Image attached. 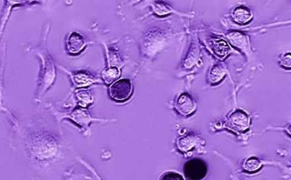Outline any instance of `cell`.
<instances>
[{
  "label": "cell",
  "instance_id": "obj_1",
  "mask_svg": "<svg viewBox=\"0 0 291 180\" xmlns=\"http://www.w3.org/2000/svg\"><path fill=\"white\" fill-rule=\"evenodd\" d=\"M39 56L43 60V72L40 77V83L38 95H43L52 85L55 78V69L50 57L48 54L46 49H42L39 52Z\"/></svg>",
  "mask_w": 291,
  "mask_h": 180
},
{
  "label": "cell",
  "instance_id": "obj_2",
  "mask_svg": "<svg viewBox=\"0 0 291 180\" xmlns=\"http://www.w3.org/2000/svg\"><path fill=\"white\" fill-rule=\"evenodd\" d=\"M132 93L133 85L129 79H120L109 87L110 96L117 102L127 100Z\"/></svg>",
  "mask_w": 291,
  "mask_h": 180
},
{
  "label": "cell",
  "instance_id": "obj_3",
  "mask_svg": "<svg viewBox=\"0 0 291 180\" xmlns=\"http://www.w3.org/2000/svg\"><path fill=\"white\" fill-rule=\"evenodd\" d=\"M226 126L232 131L241 133L246 131L250 126V119L242 110H236L227 119Z\"/></svg>",
  "mask_w": 291,
  "mask_h": 180
},
{
  "label": "cell",
  "instance_id": "obj_4",
  "mask_svg": "<svg viewBox=\"0 0 291 180\" xmlns=\"http://www.w3.org/2000/svg\"><path fill=\"white\" fill-rule=\"evenodd\" d=\"M184 171L185 175L190 180H200L206 176L207 166L201 159H190L184 165Z\"/></svg>",
  "mask_w": 291,
  "mask_h": 180
},
{
  "label": "cell",
  "instance_id": "obj_5",
  "mask_svg": "<svg viewBox=\"0 0 291 180\" xmlns=\"http://www.w3.org/2000/svg\"><path fill=\"white\" fill-rule=\"evenodd\" d=\"M175 108L180 114L188 116L196 109V104L189 94L184 93L177 97Z\"/></svg>",
  "mask_w": 291,
  "mask_h": 180
},
{
  "label": "cell",
  "instance_id": "obj_6",
  "mask_svg": "<svg viewBox=\"0 0 291 180\" xmlns=\"http://www.w3.org/2000/svg\"><path fill=\"white\" fill-rule=\"evenodd\" d=\"M70 117L75 122L77 123L80 126H81L82 128H85L86 130L89 128L90 123L97 122V121H98V122L109 121V119L107 120V119L93 118V117H91L88 110L82 109V108H78V109L75 110L71 113Z\"/></svg>",
  "mask_w": 291,
  "mask_h": 180
},
{
  "label": "cell",
  "instance_id": "obj_7",
  "mask_svg": "<svg viewBox=\"0 0 291 180\" xmlns=\"http://www.w3.org/2000/svg\"><path fill=\"white\" fill-rule=\"evenodd\" d=\"M87 45V42L83 37L77 32H72L68 38L67 46L71 54H77Z\"/></svg>",
  "mask_w": 291,
  "mask_h": 180
},
{
  "label": "cell",
  "instance_id": "obj_8",
  "mask_svg": "<svg viewBox=\"0 0 291 180\" xmlns=\"http://www.w3.org/2000/svg\"><path fill=\"white\" fill-rule=\"evenodd\" d=\"M209 47L216 56L220 58H225L232 50L226 41L218 38L210 40Z\"/></svg>",
  "mask_w": 291,
  "mask_h": 180
},
{
  "label": "cell",
  "instance_id": "obj_9",
  "mask_svg": "<svg viewBox=\"0 0 291 180\" xmlns=\"http://www.w3.org/2000/svg\"><path fill=\"white\" fill-rule=\"evenodd\" d=\"M71 75L73 83L77 87H87L97 82L100 83L102 82L99 79L97 78L89 73L78 72Z\"/></svg>",
  "mask_w": 291,
  "mask_h": 180
},
{
  "label": "cell",
  "instance_id": "obj_10",
  "mask_svg": "<svg viewBox=\"0 0 291 180\" xmlns=\"http://www.w3.org/2000/svg\"><path fill=\"white\" fill-rule=\"evenodd\" d=\"M232 17L237 23L240 24H244L252 19L253 14L252 11L248 7L241 5L234 9L232 13Z\"/></svg>",
  "mask_w": 291,
  "mask_h": 180
},
{
  "label": "cell",
  "instance_id": "obj_11",
  "mask_svg": "<svg viewBox=\"0 0 291 180\" xmlns=\"http://www.w3.org/2000/svg\"><path fill=\"white\" fill-rule=\"evenodd\" d=\"M227 38L234 46L239 47L242 50H247L249 47L248 38L242 33L232 32L227 35Z\"/></svg>",
  "mask_w": 291,
  "mask_h": 180
},
{
  "label": "cell",
  "instance_id": "obj_12",
  "mask_svg": "<svg viewBox=\"0 0 291 180\" xmlns=\"http://www.w3.org/2000/svg\"><path fill=\"white\" fill-rule=\"evenodd\" d=\"M197 141V137L193 134H187L177 139V148L183 152H188L195 146Z\"/></svg>",
  "mask_w": 291,
  "mask_h": 180
},
{
  "label": "cell",
  "instance_id": "obj_13",
  "mask_svg": "<svg viewBox=\"0 0 291 180\" xmlns=\"http://www.w3.org/2000/svg\"><path fill=\"white\" fill-rule=\"evenodd\" d=\"M120 69L117 67H108L102 72V78L106 84H109L120 76Z\"/></svg>",
  "mask_w": 291,
  "mask_h": 180
},
{
  "label": "cell",
  "instance_id": "obj_14",
  "mask_svg": "<svg viewBox=\"0 0 291 180\" xmlns=\"http://www.w3.org/2000/svg\"><path fill=\"white\" fill-rule=\"evenodd\" d=\"M226 74V70L222 66L215 65L211 69L209 73V79L212 83H217L222 79Z\"/></svg>",
  "mask_w": 291,
  "mask_h": 180
},
{
  "label": "cell",
  "instance_id": "obj_15",
  "mask_svg": "<svg viewBox=\"0 0 291 180\" xmlns=\"http://www.w3.org/2000/svg\"><path fill=\"white\" fill-rule=\"evenodd\" d=\"M153 12L158 16H164L170 14V13L174 12V10L171 8L167 3L162 2V1H156L152 4Z\"/></svg>",
  "mask_w": 291,
  "mask_h": 180
},
{
  "label": "cell",
  "instance_id": "obj_16",
  "mask_svg": "<svg viewBox=\"0 0 291 180\" xmlns=\"http://www.w3.org/2000/svg\"><path fill=\"white\" fill-rule=\"evenodd\" d=\"M261 161L259 159L252 157L246 159L243 166H244L245 170L253 172L259 170L261 168Z\"/></svg>",
  "mask_w": 291,
  "mask_h": 180
},
{
  "label": "cell",
  "instance_id": "obj_17",
  "mask_svg": "<svg viewBox=\"0 0 291 180\" xmlns=\"http://www.w3.org/2000/svg\"><path fill=\"white\" fill-rule=\"evenodd\" d=\"M76 95L80 101H81V104L86 105L90 104L93 102V98L92 95L87 90H81L76 91Z\"/></svg>",
  "mask_w": 291,
  "mask_h": 180
},
{
  "label": "cell",
  "instance_id": "obj_18",
  "mask_svg": "<svg viewBox=\"0 0 291 180\" xmlns=\"http://www.w3.org/2000/svg\"><path fill=\"white\" fill-rule=\"evenodd\" d=\"M160 180H184V178L177 172H167L163 174Z\"/></svg>",
  "mask_w": 291,
  "mask_h": 180
},
{
  "label": "cell",
  "instance_id": "obj_19",
  "mask_svg": "<svg viewBox=\"0 0 291 180\" xmlns=\"http://www.w3.org/2000/svg\"><path fill=\"white\" fill-rule=\"evenodd\" d=\"M280 62L284 67L291 68V53L284 54L280 60Z\"/></svg>",
  "mask_w": 291,
  "mask_h": 180
},
{
  "label": "cell",
  "instance_id": "obj_20",
  "mask_svg": "<svg viewBox=\"0 0 291 180\" xmlns=\"http://www.w3.org/2000/svg\"></svg>",
  "mask_w": 291,
  "mask_h": 180
}]
</instances>
